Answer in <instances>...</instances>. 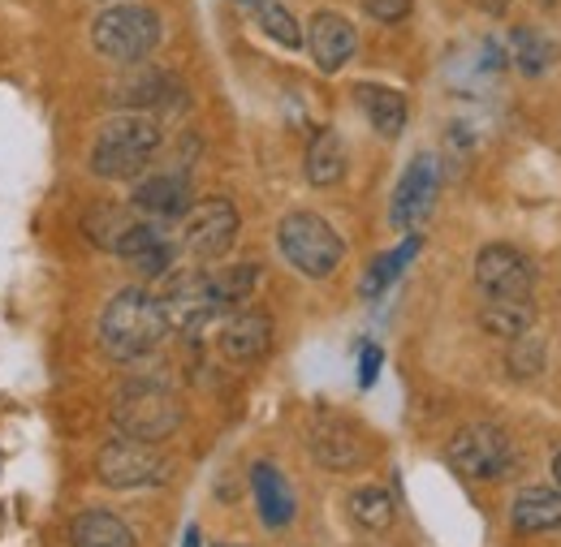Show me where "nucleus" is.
Segmentation results:
<instances>
[{
  "label": "nucleus",
  "mask_w": 561,
  "mask_h": 547,
  "mask_svg": "<svg viewBox=\"0 0 561 547\" xmlns=\"http://www.w3.org/2000/svg\"><path fill=\"white\" fill-rule=\"evenodd\" d=\"M169 319L160 311V298L147 289H122L108 298L104 315H100V341L108 349V358L117 362H135L147 358L156 345L164 341Z\"/></svg>",
  "instance_id": "f257e3e1"
},
{
  "label": "nucleus",
  "mask_w": 561,
  "mask_h": 547,
  "mask_svg": "<svg viewBox=\"0 0 561 547\" xmlns=\"http://www.w3.org/2000/svg\"><path fill=\"white\" fill-rule=\"evenodd\" d=\"M160 151V126L142 113L113 117L91 147V173L108 177V182H130L151 164V155Z\"/></svg>",
  "instance_id": "f03ea898"
},
{
  "label": "nucleus",
  "mask_w": 561,
  "mask_h": 547,
  "mask_svg": "<svg viewBox=\"0 0 561 547\" xmlns=\"http://www.w3.org/2000/svg\"><path fill=\"white\" fill-rule=\"evenodd\" d=\"M182 418H186L182 397L160 380H130L113 401L117 431L130 435V440H147V444L169 440L182 427Z\"/></svg>",
  "instance_id": "7ed1b4c3"
},
{
  "label": "nucleus",
  "mask_w": 561,
  "mask_h": 547,
  "mask_svg": "<svg viewBox=\"0 0 561 547\" xmlns=\"http://www.w3.org/2000/svg\"><path fill=\"white\" fill-rule=\"evenodd\" d=\"M277 246L285 264L298 268L302 276H311V280L333 276L342 255H346V242L337 237V229L316 211H289L277 229Z\"/></svg>",
  "instance_id": "20e7f679"
},
{
  "label": "nucleus",
  "mask_w": 561,
  "mask_h": 547,
  "mask_svg": "<svg viewBox=\"0 0 561 547\" xmlns=\"http://www.w3.org/2000/svg\"><path fill=\"white\" fill-rule=\"evenodd\" d=\"M91 44H95L100 57H108L117 66H135V61L156 53V44H160V18L147 4H113V9H104L95 18Z\"/></svg>",
  "instance_id": "39448f33"
},
{
  "label": "nucleus",
  "mask_w": 561,
  "mask_h": 547,
  "mask_svg": "<svg viewBox=\"0 0 561 547\" xmlns=\"http://www.w3.org/2000/svg\"><path fill=\"white\" fill-rule=\"evenodd\" d=\"M95 475L104 487H117V491H135V487H160V482L173 475V462L147 444V440H130V435H117L100 449L95 457Z\"/></svg>",
  "instance_id": "423d86ee"
},
{
  "label": "nucleus",
  "mask_w": 561,
  "mask_h": 547,
  "mask_svg": "<svg viewBox=\"0 0 561 547\" xmlns=\"http://www.w3.org/2000/svg\"><path fill=\"white\" fill-rule=\"evenodd\" d=\"M445 457H449V466L462 475V479H505L510 470H514V444H510V435L501 431V427H492V422H471V427H462L454 440H449V449H445Z\"/></svg>",
  "instance_id": "0eeeda50"
},
{
  "label": "nucleus",
  "mask_w": 561,
  "mask_h": 547,
  "mask_svg": "<svg viewBox=\"0 0 561 547\" xmlns=\"http://www.w3.org/2000/svg\"><path fill=\"white\" fill-rule=\"evenodd\" d=\"M436 195H440V160L423 151V155H415L407 164V173H402V182L393 190V224L415 233L423 220L432 216Z\"/></svg>",
  "instance_id": "6e6552de"
},
{
  "label": "nucleus",
  "mask_w": 561,
  "mask_h": 547,
  "mask_svg": "<svg viewBox=\"0 0 561 547\" xmlns=\"http://www.w3.org/2000/svg\"><path fill=\"white\" fill-rule=\"evenodd\" d=\"M476 280L489 298H518L527 302L531 298V284H536V272L527 264L523 251L505 246V242H492L476 255Z\"/></svg>",
  "instance_id": "1a4fd4ad"
},
{
  "label": "nucleus",
  "mask_w": 561,
  "mask_h": 547,
  "mask_svg": "<svg viewBox=\"0 0 561 547\" xmlns=\"http://www.w3.org/2000/svg\"><path fill=\"white\" fill-rule=\"evenodd\" d=\"M156 298H160V311H164L169 328H178V333H195L199 324H208L216 315L208 272H173Z\"/></svg>",
  "instance_id": "9d476101"
},
{
  "label": "nucleus",
  "mask_w": 561,
  "mask_h": 547,
  "mask_svg": "<svg viewBox=\"0 0 561 547\" xmlns=\"http://www.w3.org/2000/svg\"><path fill=\"white\" fill-rule=\"evenodd\" d=\"M238 207L229 199H204V203L191 207V220H186V246L191 255L199 259H220L233 242H238Z\"/></svg>",
  "instance_id": "9b49d317"
},
{
  "label": "nucleus",
  "mask_w": 561,
  "mask_h": 547,
  "mask_svg": "<svg viewBox=\"0 0 561 547\" xmlns=\"http://www.w3.org/2000/svg\"><path fill=\"white\" fill-rule=\"evenodd\" d=\"M311 457H316V466H324V470L351 475V470H358V466L371 457V449H367V435H363L354 422L324 418V422H316V431H311Z\"/></svg>",
  "instance_id": "f8f14e48"
},
{
  "label": "nucleus",
  "mask_w": 561,
  "mask_h": 547,
  "mask_svg": "<svg viewBox=\"0 0 561 547\" xmlns=\"http://www.w3.org/2000/svg\"><path fill=\"white\" fill-rule=\"evenodd\" d=\"M220 353L229 358V362H255V358H264L268 353V345H273V319L264 315V311H233L225 324H220Z\"/></svg>",
  "instance_id": "ddd939ff"
},
{
  "label": "nucleus",
  "mask_w": 561,
  "mask_h": 547,
  "mask_svg": "<svg viewBox=\"0 0 561 547\" xmlns=\"http://www.w3.org/2000/svg\"><path fill=\"white\" fill-rule=\"evenodd\" d=\"M354 26L351 18H342V13H329V9H320L316 18H311V26H307V48H311V57H316V66L324 69V73H337V69L346 66L354 57Z\"/></svg>",
  "instance_id": "4468645a"
},
{
  "label": "nucleus",
  "mask_w": 561,
  "mask_h": 547,
  "mask_svg": "<svg viewBox=\"0 0 561 547\" xmlns=\"http://www.w3.org/2000/svg\"><path fill=\"white\" fill-rule=\"evenodd\" d=\"M135 207L151 220H182L195 207V186L186 173H156V177L139 182Z\"/></svg>",
  "instance_id": "2eb2a0df"
},
{
  "label": "nucleus",
  "mask_w": 561,
  "mask_h": 547,
  "mask_svg": "<svg viewBox=\"0 0 561 547\" xmlns=\"http://www.w3.org/2000/svg\"><path fill=\"white\" fill-rule=\"evenodd\" d=\"M354 100H358L363 117L371 121V130L380 138H398L407 130V95L402 91L380 86V82H358L354 86Z\"/></svg>",
  "instance_id": "dca6fc26"
},
{
  "label": "nucleus",
  "mask_w": 561,
  "mask_h": 547,
  "mask_svg": "<svg viewBox=\"0 0 561 547\" xmlns=\"http://www.w3.org/2000/svg\"><path fill=\"white\" fill-rule=\"evenodd\" d=\"M510 526L518 535H540L561 526V487H523L510 509Z\"/></svg>",
  "instance_id": "f3484780"
},
{
  "label": "nucleus",
  "mask_w": 561,
  "mask_h": 547,
  "mask_svg": "<svg viewBox=\"0 0 561 547\" xmlns=\"http://www.w3.org/2000/svg\"><path fill=\"white\" fill-rule=\"evenodd\" d=\"M251 491H255V504H260V517H264L268 531H280V526L294 522V509H298L294 491H289V482L273 462H260L251 470Z\"/></svg>",
  "instance_id": "a211bd4d"
},
{
  "label": "nucleus",
  "mask_w": 561,
  "mask_h": 547,
  "mask_svg": "<svg viewBox=\"0 0 561 547\" xmlns=\"http://www.w3.org/2000/svg\"><path fill=\"white\" fill-rule=\"evenodd\" d=\"M70 544L73 547H139L135 544V531L108 513V509H87L78 513L70 526Z\"/></svg>",
  "instance_id": "6ab92c4d"
},
{
  "label": "nucleus",
  "mask_w": 561,
  "mask_h": 547,
  "mask_svg": "<svg viewBox=\"0 0 561 547\" xmlns=\"http://www.w3.org/2000/svg\"><path fill=\"white\" fill-rule=\"evenodd\" d=\"M346 177V142L333 130H320L307 147V182L311 186H337Z\"/></svg>",
  "instance_id": "aec40b11"
},
{
  "label": "nucleus",
  "mask_w": 561,
  "mask_h": 547,
  "mask_svg": "<svg viewBox=\"0 0 561 547\" xmlns=\"http://www.w3.org/2000/svg\"><path fill=\"white\" fill-rule=\"evenodd\" d=\"M531 319H536L531 298H527V302H518V298H489V302H484V311H480L484 333L501 337V341H518V337H527Z\"/></svg>",
  "instance_id": "412c9836"
},
{
  "label": "nucleus",
  "mask_w": 561,
  "mask_h": 547,
  "mask_svg": "<svg viewBox=\"0 0 561 547\" xmlns=\"http://www.w3.org/2000/svg\"><path fill=\"white\" fill-rule=\"evenodd\" d=\"M122 100L130 104V108H182V86L169 78V73H160V69H142L135 82H126L122 86Z\"/></svg>",
  "instance_id": "4be33fe9"
},
{
  "label": "nucleus",
  "mask_w": 561,
  "mask_h": 547,
  "mask_svg": "<svg viewBox=\"0 0 561 547\" xmlns=\"http://www.w3.org/2000/svg\"><path fill=\"white\" fill-rule=\"evenodd\" d=\"M420 246H423L420 233H411V237H407V242H402L398 251L380 255V259H376V264L367 268V276H363V284H358V289H363V298H380V293H385V289H389V284H393L398 276L407 272V264H411V259L420 255Z\"/></svg>",
  "instance_id": "5701e85b"
},
{
  "label": "nucleus",
  "mask_w": 561,
  "mask_h": 547,
  "mask_svg": "<svg viewBox=\"0 0 561 547\" xmlns=\"http://www.w3.org/2000/svg\"><path fill=\"white\" fill-rule=\"evenodd\" d=\"M255 284H260V264H233V268H225V272L208 276V289H211L216 311L247 302V298L255 293Z\"/></svg>",
  "instance_id": "b1692460"
},
{
  "label": "nucleus",
  "mask_w": 561,
  "mask_h": 547,
  "mask_svg": "<svg viewBox=\"0 0 561 547\" xmlns=\"http://www.w3.org/2000/svg\"><path fill=\"white\" fill-rule=\"evenodd\" d=\"M510 53H514V66L523 69L527 78H540L545 69L558 61V48H553L540 31H531V26H518V31L510 35Z\"/></svg>",
  "instance_id": "393cba45"
},
{
  "label": "nucleus",
  "mask_w": 561,
  "mask_h": 547,
  "mask_svg": "<svg viewBox=\"0 0 561 547\" xmlns=\"http://www.w3.org/2000/svg\"><path fill=\"white\" fill-rule=\"evenodd\" d=\"M351 517L363 531H389V522H393V496L385 487H358L351 496Z\"/></svg>",
  "instance_id": "a878e982"
},
{
  "label": "nucleus",
  "mask_w": 561,
  "mask_h": 547,
  "mask_svg": "<svg viewBox=\"0 0 561 547\" xmlns=\"http://www.w3.org/2000/svg\"><path fill=\"white\" fill-rule=\"evenodd\" d=\"M130 224H135V220H130L122 207L104 203L87 216V237H91L95 246H104V251H117V242H122V233H126Z\"/></svg>",
  "instance_id": "bb28decb"
},
{
  "label": "nucleus",
  "mask_w": 561,
  "mask_h": 547,
  "mask_svg": "<svg viewBox=\"0 0 561 547\" xmlns=\"http://www.w3.org/2000/svg\"><path fill=\"white\" fill-rule=\"evenodd\" d=\"M255 13H260L264 35H273L280 48H302V31H298V22H294V13H289L285 4H277V0H260Z\"/></svg>",
  "instance_id": "cd10ccee"
},
{
  "label": "nucleus",
  "mask_w": 561,
  "mask_h": 547,
  "mask_svg": "<svg viewBox=\"0 0 561 547\" xmlns=\"http://www.w3.org/2000/svg\"><path fill=\"white\" fill-rule=\"evenodd\" d=\"M540 366H545V345L540 341H514L510 349V371L518 375V380H536L540 375Z\"/></svg>",
  "instance_id": "c85d7f7f"
},
{
  "label": "nucleus",
  "mask_w": 561,
  "mask_h": 547,
  "mask_svg": "<svg viewBox=\"0 0 561 547\" xmlns=\"http://www.w3.org/2000/svg\"><path fill=\"white\" fill-rule=\"evenodd\" d=\"M380 362H385L380 345H363V353H358V388H371V384H376Z\"/></svg>",
  "instance_id": "c756f323"
},
{
  "label": "nucleus",
  "mask_w": 561,
  "mask_h": 547,
  "mask_svg": "<svg viewBox=\"0 0 561 547\" xmlns=\"http://www.w3.org/2000/svg\"><path fill=\"white\" fill-rule=\"evenodd\" d=\"M363 9L376 18V22H402L411 13V0H363Z\"/></svg>",
  "instance_id": "7c9ffc66"
},
{
  "label": "nucleus",
  "mask_w": 561,
  "mask_h": 547,
  "mask_svg": "<svg viewBox=\"0 0 561 547\" xmlns=\"http://www.w3.org/2000/svg\"><path fill=\"white\" fill-rule=\"evenodd\" d=\"M182 547H199V531H195V526H186V535H182Z\"/></svg>",
  "instance_id": "2f4dec72"
},
{
  "label": "nucleus",
  "mask_w": 561,
  "mask_h": 547,
  "mask_svg": "<svg viewBox=\"0 0 561 547\" xmlns=\"http://www.w3.org/2000/svg\"><path fill=\"white\" fill-rule=\"evenodd\" d=\"M553 479H558V487H561V453L553 457Z\"/></svg>",
  "instance_id": "473e14b6"
},
{
  "label": "nucleus",
  "mask_w": 561,
  "mask_h": 547,
  "mask_svg": "<svg viewBox=\"0 0 561 547\" xmlns=\"http://www.w3.org/2000/svg\"><path fill=\"white\" fill-rule=\"evenodd\" d=\"M233 4H260V0H233Z\"/></svg>",
  "instance_id": "72a5a7b5"
},
{
  "label": "nucleus",
  "mask_w": 561,
  "mask_h": 547,
  "mask_svg": "<svg viewBox=\"0 0 561 547\" xmlns=\"http://www.w3.org/2000/svg\"><path fill=\"white\" fill-rule=\"evenodd\" d=\"M536 4H553V0H536Z\"/></svg>",
  "instance_id": "f704fd0d"
}]
</instances>
